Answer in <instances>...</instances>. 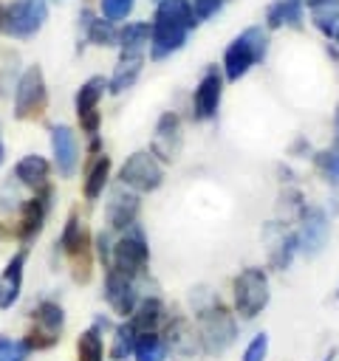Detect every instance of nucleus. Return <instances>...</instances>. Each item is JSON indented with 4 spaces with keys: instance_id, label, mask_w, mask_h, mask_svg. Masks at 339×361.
<instances>
[{
    "instance_id": "f257e3e1",
    "label": "nucleus",
    "mask_w": 339,
    "mask_h": 361,
    "mask_svg": "<svg viewBox=\"0 0 339 361\" xmlns=\"http://www.w3.org/2000/svg\"><path fill=\"white\" fill-rule=\"evenodd\" d=\"M150 25V59L161 62L186 45L189 31L198 28V17L192 14L186 0H158Z\"/></svg>"
},
{
    "instance_id": "f03ea898",
    "label": "nucleus",
    "mask_w": 339,
    "mask_h": 361,
    "mask_svg": "<svg viewBox=\"0 0 339 361\" xmlns=\"http://www.w3.org/2000/svg\"><path fill=\"white\" fill-rule=\"evenodd\" d=\"M195 330L206 355H223L237 341V316L223 302L209 299L195 310Z\"/></svg>"
},
{
    "instance_id": "7ed1b4c3",
    "label": "nucleus",
    "mask_w": 339,
    "mask_h": 361,
    "mask_svg": "<svg viewBox=\"0 0 339 361\" xmlns=\"http://www.w3.org/2000/svg\"><path fill=\"white\" fill-rule=\"evenodd\" d=\"M268 54V28L260 25H249L246 31H240L223 54V79L226 82H237L243 79L257 62H263Z\"/></svg>"
},
{
    "instance_id": "20e7f679",
    "label": "nucleus",
    "mask_w": 339,
    "mask_h": 361,
    "mask_svg": "<svg viewBox=\"0 0 339 361\" xmlns=\"http://www.w3.org/2000/svg\"><path fill=\"white\" fill-rule=\"evenodd\" d=\"M59 251L65 254L68 265H71V276L79 285H88L93 276V243H90V231L85 226V220L79 217V212H71L62 234H59Z\"/></svg>"
},
{
    "instance_id": "39448f33",
    "label": "nucleus",
    "mask_w": 339,
    "mask_h": 361,
    "mask_svg": "<svg viewBox=\"0 0 339 361\" xmlns=\"http://www.w3.org/2000/svg\"><path fill=\"white\" fill-rule=\"evenodd\" d=\"M271 299L268 274L263 268H243L232 282V310L234 316L251 322L257 319Z\"/></svg>"
},
{
    "instance_id": "423d86ee",
    "label": "nucleus",
    "mask_w": 339,
    "mask_h": 361,
    "mask_svg": "<svg viewBox=\"0 0 339 361\" xmlns=\"http://www.w3.org/2000/svg\"><path fill=\"white\" fill-rule=\"evenodd\" d=\"M48 20V0H11L0 3V34L28 39L40 34Z\"/></svg>"
},
{
    "instance_id": "0eeeda50",
    "label": "nucleus",
    "mask_w": 339,
    "mask_h": 361,
    "mask_svg": "<svg viewBox=\"0 0 339 361\" xmlns=\"http://www.w3.org/2000/svg\"><path fill=\"white\" fill-rule=\"evenodd\" d=\"M107 268H116L119 274L130 276L133 282L147 274V268H150V248H147V237H144L138 223H133L127 231H121V237L113 243V257H110Z\"/></svg>"
},
{
    "instance_id": "6e6552de",
    "label": "nucleus",
    "mask_w": 339,
    "mask_h": 361,
    "mask_svg": "<svg viewBox=\"0 0 339 361\" xmlns=\"http://www.w3.org/2000/svg\"><path fill=\"white\" fill-rule=\"evenodd\" d=\"M62 330H65V310H62V305L54 302V299H42L31 310V327L23 336V341H25V347L31 353L51 350V347L59 344Z\"/></svg>"
},
{
    "instance_id": "1a4fd4ad",
    "label": "nucleus",
    "mask_w": 339,
    "mask_h": 361,
    "mask_svg": "<svg viewBox=\"0 0 339 361\" xmlns=\"http://www.w3.org/2000/svg\"><path fill=\"white\" fill-rule=\"evenodd\" d=\"M48 107V87H45V76L40 65H31L20 73L17 79V90H14V116L20 121L28 118H40Z\"/></svg>"
},
{
    "instance_id": "9d476101",
    "label": "nucleus",
    "mask_w": 339,
    "mask_h": 361,
    "mask_svg": "<svg viewBox=\"0 0 339 361\" xmlns=\"http://www.w3.org/2000/svg\"><path fill=\"white\" fill-rule=\"evenodd\" d=\"M119 180L121 186L144 195V192H155L164 180V169H161V161L150 152V149H138L133 152L130 158H124L121 169H119Z\"/></svg>"
},
{
    "instance_id": "9b49d317",
    "label": "nucleus",
    "mask_w": 339,
    "mask_h": 361,
    "mask_svg": "<svg viewBox=\"0 0 339 361\" xmlns=\"http://www.w3.org/2000/svg\"><path fill=\"white\" fill-rule=\"evenodd\" d=\"M54 197H56V192H54V186H51V180H48L45 186L34 189V197H28V200L20 203V220H17L14 234H17V240H20L23 245H28V243H34V240L40 237V231H42L48 214H51Z\"/></svg>"
},
{
    "instance_id": "f8f14e48",
    "label": "nucleus",
    "mask_w": 339,
    "mask_h": 361,
    "mask_svg": "<svg viewBox=\"0 0 339 361\" xmlns=\"http://www.w3.org/2000/svg\"><path fill=\"white\" fill-rule=\"evenodd\" d=\"M107 90V79L105 76H90L79 85L76 96H73V110H76V118H79V127L88 138L99 135V127H102V113H99V104H102V96Z\"/></svg>"
},
{
    "instance_id": "ddd939ff",
    "label": "nucleus",
    "mask_w": 339,
    "mask_h": 361,
    "mask_svg": "<svg viewBox=\"0 0 339 361\" xmlns=\"http://www.w3.org/2000/svg\"><path fill=\"white\" fill-rule=\"evenodd\" d=\"M164 338H167V347H170V355L175 361H198L203 353L201 347V338H198V330H192V324L184 319V316H170L167 324H164Z\"/></svg>"
},
{
    "instance_id": "4468645a",
    "label": "nucleus",
    "mask_w": 339,
    "mask_h": 361,
    "mask_svg": "<svg viewBox=\"0 0 339 361\" xmlns=\"http://www.w3.org/2000/svg\"><path fill=\"white\" fill-rule=\"evenodd\" d=\"M220 96H223V71L209 65L203 71L201 82L195 85V93H192V116H195V121L215 118V113L220 107Z\"/></svg>"
},
{
    "instance_id": "2eb2a0df",
    "label": "nucleus",
    "mask_w": 339,
    "mask_h": 361,
    "mask_svg": "<svg viewBox=\"0 0 339 361\" xmlns=\"http://www.w3.org/2000/svg\"><path fill=\"white\" fill-rule=\"evenodd\" d=\"M138 212H141V200L138 192L127 189V186H116L105 203V223L107 231H127L133 223H138Z\"/></svg>"
},
{
    "instance_id": "dca6fc26",
    "label": "nucleus",
    "mask_w": 339,
    "mask_h": 361,
    "mask_svg": "<svg viewBox=\"0 0 339 361\" xmlns=\"http://www.w3.org/2000/svg\"><path fill=\"white\" fill-rule=\"evenodd\" d=\"M297 245L305 257H316L328 243V217L316 206L299 209V226H297Z\"/></svg>"
},
{
    "instance_id": "f3484780",
    "label": "nucleus",
    "mask_w": 339,
    "mask_h": 361,
    "mask_svg": "<svg viewBox=\"0 0 339 361\" xmlns=\"http://www.w3.org/2000/svg\"><path fill=\"white\" fill-rule=\"evenodd\" d=\"M181 144H184V130H181V118L178 113L167 110L158 116L155 121V133H153V144H150V152L164 161V164H172L181 152Z\"/></svg>"
},
{
    "instance_id": "a211bd4d",
    "label": "nucleus",
    "mask_w": 339,
    "mask_h": 361,
    "mask_svg": "<svg viewBox=\"0 0 339 361\" xmlns=\"http://www.w3.org/2000/svg\"><path fill=\"white\" fill-rule=\"evenodd\" d=\"M138 288L130 276L119 274L116 268H105V302L110 305V310L121 319H130L136 305H138Z\"/></svg>"
},
{
    "instance_id": "6ab92c4d",
    "label": "nucleus",
    "mask_w": 339,
    "mask_h": 361,
    "mask_svg": "<svg viewBox=\"0 0 339 361\" xmlns=\"http://www.w3.org/2000/svg\"><path fill=\"white\" fill-rule=\"evenodd\" d=\"M51 152H54V166L62 178H71L79 166V141L73 127L68 124H54L51 127Z\"/></svg>"
},
{
    "instance_id": "aec40b11",
    "label": "nucleus",
    "mask_w": 339,
    "mask_h": 361,
    "mask_svg": "<svg viewBox=\"0 0 339 361\" xmlns=\"http://www.w3.org/2000/svg\"><path fill=\"white\" fill-rule=\"evenodd\" d=\"M25 259H28V248H17L11 254V259L6 262L3 274H0V310H8L23 290V271H25Z\"/></svg>"
},
{
    "instance_id": "412c9836",
    "label": "nucleus",
    "mask_w": 339,
    "mask_h": 361,
    "mask_svg": "<svg viewBox=\"0 0 339 361\" xmlns=\"http://www.w3.org/2000/svg\"><path fill=\"white\" fill-rule=\"evenodd\" d=\"M167 319H170L167 305L158 296H144V299H138V305L130 316V324L138 330V336L141 333H161Z\"/></svg>"
},
{
    "instance_id": "4be33fe9",
    "label": "nucleus",
    "mask_w": 339,
    "mask_h": 361,
    "mask_svg": "<svg viewBox=\"0 0 339 361\" xmlns=\"http://www.w3.org/2000/svg\"><path fill=\"white\" fill-rule=\"evenodd\" d=\"M144 65V51H121L113 68V76L107 79V90L110 93H124L127 87H133V82L138 79Z\"/></svg>"
},
{
    "instance_id": "5701e85b",
    "label": "nucleus",
    "mask_w": 339,
    "mask_h": 361,
    "mask_svg": "<svg viewBox=\"0 0 339 361\" xmlns=\"http://www.w3.org/2000/svg\"><path fill=\"white\" fill-rule=\"evenodd\" d=\"M79 25H82L88 42L105 45V48H107V45H119V28H116V23H110V20L99 17V14H93L90 8H82Z\"/></svg>"
},
{
    "instance_id": "b1692460",
    "label": "nucleus",
    "mask_w": 339,
    "mask_h": 361,
    "mask_svg": "<svg viewBox=\"0 0 339 361\" xmlns=\"http://www.w3.org/2000/svg\"><path fill=\"white\" fill-rule=\"evenodd\" d=\"M302 0H274L266 8V28L277 31V28H302Z\"/></svg>"
},
{
    "instance_id": "393cba45",
    "label": "nucleus",
    "mask_w": 339,
    "mask_h": 361,
    "mask_svg": "<svg viewBox=\"0 0 339 361\" xmlns=\"http://www.w3.org/2000/svg\"><path fill=\"white\" fill-rule=\"evenodd\" d=\"M48 175H51V164L48 158L42 155H23L17 164H14V180L20 186H31V189H40L48 183Z\"/></svg>"
},
{
    "instance_id": "a878e982",
    "label": "nucleus",
    "mask_w": 339,
    "mask_h": 361,
    "mask_svg": "<svg viewBox=\"0 0 339 361\" xmlns=\"http://www.w3.org/2000/svg\"><path fill=\"white\" fill-rule=\"evenodd\" d=\"M110 169H113V164H110V158H107L105 152L93 158L90 169H88V175H85V183H82L85 200L93 203V200L102 197V192H105V186H107V180H110Z\"/></svg>"
},
{
    "instance_id": "bb28decb",
    "label": "nucleus",
    "mask_w": 339,
    "mask_h": 361,
    "mask_svg": "<svg viewBox=\"0 0 339 361\" xmlns=\"http://www.w3.org/2000/svg\"><path fill=\"white\" fill-rule=\"evenodd\" d=\"M136 341H138V330L130 324V319H124L121 324L113 327V341H110V361H127L133 358V350H136Z\"/></svg>"
},
{
    "instance_id": "cd10ccee",
    "label": "nucleus",
    "mask_w": 339,
    "mask_h": 361,
    "mask_svg": "<svg viewBox=\"0 0 339 361\" xmlns=\"http://www.w3.org/2000/svg\"><path fill=\"white\" fill-rule=\"evenodd\" d=\"M170 358V347L164 333H141L133 350V361H167Z\"/></svg>"
},
{
    "instance_id": "c85d7f7f",
    "label": "nucleus",
    "mask_w": 339,
    "mask_h": 361,
    "mask_svg": "<svg viewBox=\"0 0 339 361\" xmlns=\"http://www.w3.org/2000/svg\"><path fill=\"white\" fill-rule=\"evenodd\" d=\"M150 34H153V25L147 20L124 23V28H119V48L121 51H147Z\"/></svg>"
},
{
    "instance_id": "c756f323",
    "label": "nucleus",
    "mask_w": 339,
    "mask_h": 361,
    "mask_svg": "<svg viewBox=\"0 0 339 361\" xmlns=\"http://www.w3.org/2000/svg\"><path fill=\"white\" fill-rule=\"evenodd\" d=\"M76 361H105V333L99 327H88L76 338Z\"/></svg>"
},
{
    "instance_id": "7c9ffc66",
    "label": "nucleus",
    "mask_w": 339,
    "mask_h": 361,
    "mask_svg": "<svg viewBox=\"0 0 339 361\" xmlns=\"http://www.w3.org/2000/svg\"><path fill=\"white\" fill-rule=\"evenodd\" d=\"M299 251V245H297V234L291 231V234H280V240L274 243V248H271V257H268V265L271 268H277V271H285L288 265H291V257Z\"/></svg>"
},
{
    "instance_id": "2f4dec72",
    "label": "nucleus",
    "mask_w": 339,
    "mask_h": 361,
    "mask_svg": "<svg viewBox=\"0 0 339 361\" xmlns=\"http://www.w3.org/2000/svg\"><path fill=\"white\" fill-rule=\"evenodd\" d=\"M314 166H316V172H319L331 186L339 189V147H333V149H319V152L314 155Z\"/></svg>"
},
{
    "instance_id": "473e14b6",
    "label": "nucleus",
    "mask_w": 339,
    "mask_h": 361,
    "mask_svg": "<svg viewBox=\"0 0 339 361\" xmlns=\"http://www.w3.org/2000/svg\"><path fill=\"white\" fill-rule=\"evenodd\" d=\"M311 23H314V25H316V31H322L325 37H333L336 23H339V3L311 8Z\"/></svg>"
},
{
    "instance_id": "72a5a7b5",
    "label": "nucleus",
    "mask_w": 339,
    "mask_h": 361,
    "mask_svg": "<svg viewBox=\"0 0 339 361\" xmlns=\"http://www.w3.org/2000/svg\"><path fill=\"white\" fill-rule=\"evenodd\" d=\"M133 8H136V0H99V11L110 23L127 20L133 14Z\"/></svg>"
},
{
    "instance_id": "f704fd0d",
    "label": "nucleus",
    "mask_w": 339,
    "mask_h": 361,
    "mask_svg": "<svg viewBox=\"0 0 339 361\" xmlns=\"http://www.w3.org/2000/svg\"><path fill=\"white\" fill-rule=\"evenodd\" d=\"M28 355H31V350L25 347L23 338L0 336V361H25Z\"/></svg>"
},
{
    "instance_id": "c9c22d12",
    "label": "nucleus",
    "mask_w": 339,
    "mask_h": 361,
    "mask_svg": "<svg viewBox=\"0 0 339 361\" xmlns=\"http://www.w3.org/2000/svg\"><path fill=\"white\" fill-rule=\"evenodd\" d=\"M266 355H268V333H257V336L246 344L240 361H266Z\"/></svg>"
},
{
    "instance_id": "e433bc0d",
    "label": "nucleus",
    "mask_w": 339,
    "mask_h": 361,
    "mask_svg": "<svg viewBox=\"0 0 339 361\" xmlns=\"http://www.w3.org/2000/svg\"><path fill=\"white\" fill-rule=\"evenodd\" d=\"M186 3H189L192 14H195L198 23H201V20H212L215 14H220V8H223L226 0H186Z\"/></svg>"
},
{
    "instance_id": "4c0bfd02",
    "label": "nucleus",
    "mask_w": 339,
    "mask_h": 361,
    "mask_svg": "<svg viewBox=\"0 0 339 361\" xmlns=\"http://www.w3.org/2000/svg\"><path fill=\"white\" fill-rule=\"evenodd\" d=\"M93 254H96V259L107 268L110 265V257H113V243H110V231H102L99 237H96V243H93Z\"/></svg>"
},
{
    "instance_id": "58836bf2",
    "label": "nucleus",
    "mask_w": 339,
    "mask_h": 361,
    "mask_svg": "<svg viewBox=\"0 0 339 361\" xmlns=\"http://www.w3.org/2000/svg\"><path fill=\"white\" fill-rule=\"evenodd\" d=\"M93 327H99L102 333H105V330H113V324H110V319H107V316H102V313H99V316L93 319Z\"/></svg>"
},
{
    "instance_id": "ea45409f",
    "label": "nucleus",
    "mask_w": 339,
    "mask_h": 361,
    "mask_svg": "<svg viewBox=\"0 0 339 361\" xmlns=\"http://www.w3.org/2000/svg\"><path fill=\"white\" fill-rule=\"evenodd\" d=\"M331 3H339V0H302V6H308V8H319V6H331Z\"/></svg>"
},
{
    "instance_id": "a19ab883",
    "label": "nucleus",
    "mask_w": 339,
    "mask_h": 361,
    "mask_svg": "<svg viewBox=\"0 0 339 361\" xmlns=\"http://www.w3.org/2000/svg\"><path fill=\"white\" fill-rule=\"evenodd\" d=\"M333 358H336V350H331V353L325 355V361H333Z\"/></svg>"
},
{
    "instance_id": "79ce46f5",
    "label": "nucleus",
    "mask_w": 339,
    "mask_h": 361,
    "mask_svg": "<svg viewBox=\"0 0 339 361\" xmlns=\"http://www.w3.org/2000/svg\"><path fill=\"white\" fill-rule=\"evenodd\" d=\"M336 147H339V113H336Z\"/></svg>"
},
{
    "instance_id": "37998d69",
    "label": "nucleus",
    "mask_w": 339,
    "mask_h": 361,
    "mask_svg": "<svg viewBox=\"0 0 339 361\" xmlns=\"http://www.w3.org/2000/svg\"><path fill=\"white\" fill-rule=\"evenodd\" d=\"M333 39H336V45H339V23H336V31H333Z\"/></svg>"
},
{
    "instance_id": "c03bdc74",
    "label": "nucleus",
    "mask_w": 339,
    "mask_h": 361,
    "mask_svg": "<svg viewBox=\"0 0 339 361\" xmlns=\"http://www.w3.org/2000/svg\"><path fill=\"white\" fill-rule=\"evenodd\" d=\"M3 158H6V149H3V144H0V164H3Z\"/></svg>"
},
{
    "instance_id": "a18cd8bd",
    "label": "nucleus",
    "mask_w": 339,
    "mask_h": 361,
    "mask_svg": "<svg viewBox=\"0 0 339 361\" xmlns=\"http://www.w3.org/2000/svg\"><path fill=\"white\" fill-rule=\"evenodd\" d=\"M336 299H339V288H336Z\"/></svg>"
}]
</instances>
